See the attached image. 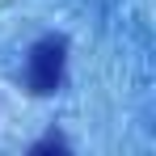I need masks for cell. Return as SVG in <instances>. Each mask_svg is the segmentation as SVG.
<instances>
[{
    "instance_id": "obj_2",
    "label": "cell",
    "mask_w": 156,
    "mask_h": 156,
    "mask_svg": "<svg viewBox=\"0 0 156 156\" xmlns=\"http://www.w3.org/2000/svg\"><path fill=\"white\" fill-rule=\"evenodd\" d=\"M42 152H63V139H42V144H34V156Z\"/></svg>"
},
{
    "instance_id": "obj_1",
    "label": "cell",
    "mask_w": 156,
    "mask_h": 156,
    "mask_svg": "<svg viewBox=\"0 0 156 156\" xmlns=\"http://www.w3.org/2000/svg\"><path fill=\"white\" fill-rule=\"evenodd\" d=\"M63 63H68V42L63 38H38L34 51H30V63H26V80L34 93H55L59 80H63Z\"/></svg>"
}]
</instances>
